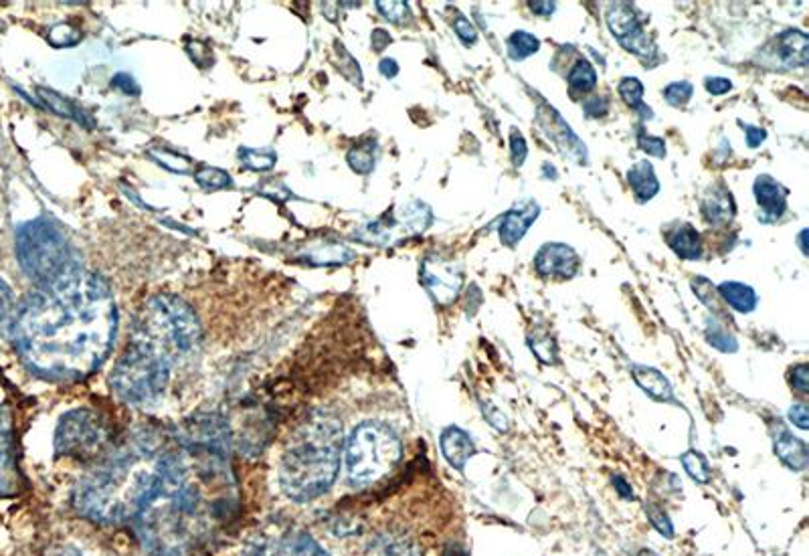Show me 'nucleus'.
<instances>
[{
    "mask_svg": "<svg viewBox=\"0 0 809 556\" xmlns=\"http://www.w3.org/2000/svg\"><path fill=\"white\" fill-rule=\"evenodd\" d=\"M239 488L231 468V429L215 413L187 419L164 453L134 532L150 556H199L235 522Z\"/></svg>",
    "mask_w": 809,
    "mask_h": 556,
    "instance_id": "f257e3e1",
    "label": "nucleus"
},
{
    "mask_svg": "<svg viewBox=\"0 0 809 556\" xmlns=\"http://www.w3.org/2000/svg\"><path fill=\"white\" fill-rule=\"evenodd\" d=\"M239 162L243 168L253 170V172H267L276 166V154L274 150H251V148H241L239 150Z\"/></svg>",
    "mask_w": 809,
    "mask_h": 556,
    "instance_id": "cd10ccee",
    "label": "nucleus"
},
{
    "mask_svg": "<svg viewBox=\"0 0 809 556\" xmlns=\"http://www.w3.org/2000/svg\"><path fill=\"white\" fill-rule=\"evenodd\" d=\"M21 492V472L17 463L15 431L11 409L0 405V498Z\"/></svg>",
    "mask_w": 809,
    "mask_h": 556,
    "instance_id": "f8f14e48",
    "label": "nucleus"
},
{
    "mask_svg": "<svg viewBox=\"0 0 809 556\" xmlns=\"http://www.w3.org/2000/svg\"><path fill=\"white\" fill-rule=\"evenodd\" d=\"M668 245L674 249L676 255L682 259H700L702 245L698 233L690 225H682L680 229L668 235Z\"/></svg>",
    "mask_w": 809,
    "mask_h": 556,
    "instance_id": "b1692460",
    "label": "nucleus"
},
{
    "mask_svg": "<svg viewBox=\"0 0 809 556\" xmlns=\"http://www.w3.org/2000/svg\"><path fill=\"white\" fill-rule=\"evenodd\" d=\"M306 259L312 265H342L354 259V251L340 243H320L318 247L308 249Z\"/></svg>",
    "mask_w": 809,
    "mask_h": 556,
    "instance_id": "393cba45",
    "label": "nucleus"
},
{
    "mask_svg": "<svg viewBox=\"0 0 809 556\" xmlns=\"http://www.w3.org/2000/svg\"><path fill=\"white\" fill-rule=\"evenodd\" d=\"M632 373H634L636 383H638L650 397H654V399H658V401H670V399H672V387H670L668 379L660 373V370L650 368V366H640V364H636V366L632 368Z\"/></svg>",
    "mask_w": 809,
    "mask_h": 556,
    "instance_id": "412c9836",
    "label": "nucleus"
},
{
    "mask_svg": "<svg viewBox=\"0 0 809 556\" xmlns=\"http://www.w3.org/2000/svg\"><path fill=\"white\" fill-rule=\"evenodd\" d=\"M619 94L623 98V102L632 108H642V98H644V85L640 79L636 77H625L619 83ZM644 110V108H642Z\"/></svg>",
    "mask_w": 809,
    "mask_h": 556,
    "instance_id": "e433bc0d",
    "label": "nucleus"
},
{
    "mask_svg": "<svg viewBox=\"0 0 809 556\" xmlns=\"http://www.w3.org/2000/svg\"><path fill=\"white\" fill-rule=\"evenodd\" d=\"M421 282L437 304L454 302L462 288V269L439 255H431L421 265Z\"/></svg>",
    "mask_w": 809,
    "mask_h": 556,
    "instance_id": "9d476101",
    "label": "nucleus"
},
{
    "mask_svg": "<svg viewBox=\"0 0 809 556\" xmlns=\"http://www.w3.org/2000/svg\"><path fill=\"white\" fill-rule=\"evenodd\" d=\"M389 43H391V35H389L387 31L377 29V31L373 33V47H375L377 51H383Z\"/></svg>",
    "mask_w": 809,
    "mask_h": 556,
    "instance_id": "603ef678",
    "label": "nucleus"
},
{
    "mask_svg": "<svg viewBox=\"0 0 809 556\" xmlns=\"http://www.w3.org/2000/svg\"><path fill=\"white\" fill-rule=\"evenodd\" d=\"M379 69H381V73H383L385 77H395L397 71H399V65H397L395 59H383L381 65H379Z\"/></svg>",
    "mask_w": 809,
    "mask_h": 556,
    "instance_id": "864d4df0",
    "label": "nucleus"
},
{
    "mask_svg": "<svg viewBox=\"0 0 809 556\" xmlns=\"http://www.w3.org/2000/svg\"><path fill=\"white\" fill-rule=\"evenodd\" d=\"M704 215L714 225L731 221L735 215V203L731 193H727L725 189L710 191V195L704 199Z\"/></svg>",
    "mask_w": 809,
    "mask_h": 556,
    "instance_id": "4be33fe9",
    "label": "nucleus"
},
{
    "mask_svg": "<svg viewBox=\"0 0 809 556\" xmlns=\"http://www.w3.org/2000/svg\"><path fill=\"white\" fill-rule=\"evenodd\" d=\"M755 197L757 203L761 205L765 217L771 219H779L785 211V197L787 191L781 187L777 180H773L771 176H759L755 182Z\"/></svg>",
    "mask_w": 809,
    "mask_h": 556,
    "instance_id": "f3484780",
    "label": "nucleus"
},
{
    "mask_svg": "<svg viewBox=\"0 0 809 556\" xmlns=\"http://www.w3.org/2000/svg\"><path fill=\"white\" fill-rule=\"evenodd\" d=\"M538 213H541V209H538V205L532 203V201H522L520 205L510 209L504 215L502 223H500V239H502V243L508 245V247L516 245L524 237L528 227L536 221Z\"/></svg>",
    "mask_w": 809,
    "mask_h": 556,
    "instance_id": "4468645a",
    "label": "nucleus"
},
{
    "mask_svg": "<svg viewBox=\"0 0 809 556\" xmlns=\"http://www.w3.org/2000/svg\"><path fill=\"white\" fill-rule=\"evenodd\" d=\"M510 146H512V162H514L516 166H520V164L524 162V158H526V142H524V138H522L520 132H518V134H516V132L512 134Z\"/></svg>",
    "mask_w": 809,
    "mask_h": 556,
    "instance_id": "49530a36",
    "label": "nucleus"
},
{
    "mask_svg": "<svg viewBox=\"0 0 809 556\" xmlns=\"http://www.w3.org/2000/svg\"><path fill=\"white\" fill-rule=\"evenodd\" d=\"M134 340L154 346L174 362L199 348L201 322L185 300L176 296H154L138 312Z\"/></svg>",
    "mask_w": 809,
    "mask_h": 556,
    "instance_id": "423d86ee",
    "label": "nucleus"
},
{
    "mask_svg": "<svg viewBox=\"0 0 809 556\" xmlns=\"http://www.w3.org/2000/svg\"><path fill=\"white\" fill-rule=\"evenodd\" d=\"M530 9L536 15H551L555 11V3H532Z\"/></svg>",
    "mask_w": 809,
    "mask_h": 556,
    "instance_id": "6e6d98bb",
    "label": "nucleus"
},
{
    "mask_svg": "<svg viewBox=\"0 0 809 556\" xmlns=\"http://www.w3.org/2000/svg\"><path fill=\"white\" fill-rule=\"evenodd\" d=\"M646 514H648L650 522L654 524V528H656L660 534H664L666 538H672L674 528H672V522H670V518H668V514H666L664 510H660V508L654 506V504H648V506H646Z\"/></svg>",
    "mask_w": 809,
    "mask_h": 556,
    "instance_id": "a19ab883",
    "label": "nucleus"
},
{
    "mask_svg": "<svg viewBox=\"0 0 809 556\" xmlns=\"http://www.w3.org/2000/svg\"><path fill=\"white\" fill-rule=\"evenodd\" d=\"M791 383L793 389H797L799 393H807V383H809V373H807V364H797L793 368V375H791Z\"/></svg>",
    "mask_w": 809,
    "mask_h": 556,
    "instance_id": "a18cd8bd",
    "label": "nucleus"
},
{
    "mask_svg": "<svg viewBox=\"0 0 809 556\" xmlns=\"http://www.w3.org/2000/svg\"><path fill=\"white\" fill-rule=\"evenodd\" d=\"M745 132H747V144L751 146V148H757L765 138H767V134H765V130H761V128H753V126H745Z\"/></svg>",
    "mask_w": 809,
    "mask_h": 556,
    "instance_id": "3c124183",
    "label": "nucleus"
},
{
    "mask_svg": "<svg viewBox=\"0 0 809 556\" xmlns=\"http://www.w3.org/2000/svg\"><path fill=\"white\" fill-rule=\"evenodd\" d=\"M401 455V439L391 427L379 421L361 423L354 427L344 445L348 482L352 486H371L379 482L395 470Z\"/></svg>",
    "mask_w": 809,
    "mask_h": 556,
    "instance_id": "0eeeda50",
    "label": "nucleus"
},
{
    "mask_svg": "<svg viewBox=\"0 0 809 556\" xmlns=\"http://www.w3.org/2000/svg\"><path fill=\"white\" fill-rule=\"evenodd\" d=\"M773 441H775V453L777 457L785 463L787 468L801 472L807 468V445L797 439L787 427L777 425L775 433H773Z\"/></svg>",
    "mask_w": 809,
    "mask_h": 556,
    "instance_id": "dca6fc26",
    "label": "nucleus"
},
{
    "mask_svg": "<svg viewBox=\"0 0 809 556\" xmlns=\"http://www.w3.org/2000/svg\"><path fill=\"white\" fill-rule=\"evenodd\" d=\"M17 257L39 290L59 288L83 273L75 245L49 217H39L19 227Z\"/></svg>",
    "mask_w": 809,
    "mask_h": 556,
    "instance_id": "39448f33",
    "label": "nucleus"
},
{
    "mask_svg": "<svg viewBox=\"0 0 809 556\" xmlns=\"http://www.w3.org/2000/svg\"><path fill=\"white\" fill-rule=\"evenodd\" d=\"M377 9L385 19H389L391 23H397V25L403 23V19L409 13L407 3H377Z\"/></svg>",
    "mask_w": 809,
    "mask_h": 556,
    "instance_id": "79ce46f5",
    "label": "nucleus"
},
{
    "mask_svg": "<svg viewBox=\"0 0 809 556\" xmlns=\"http://www.w3.org/2000/svg\"><path fill=\"white\" fill-rule=\"evenodd\" d=\"M627 180H629V187H632L636 199L642 201V203L650 201L660 191V184H658L654 166L650 162H646V160L638 162L632 170H629Z\"/></svg>",
    "mask_w": 809,
    "mask_h": 556,
    "instance_id": "6ab92c4d",
    "label": "nucleus"
},
{
    "mask_svg": "<svg viewBox=\"0 0 809 556\" xmlns=\"http://www.w3.org/2000/svg\"><path fill=\"white\" fill-rule=\"evenodd\" d=\"M172 360L154 346L134 340L116 362L110 385L130 405H150L162 397L170 381Z\"/></svg>",
    "mask_w": 809,
    "mask_h": 556,
    "instance_id": "6e6552de",
    "label": "nucleus"
},
{
    "mask_svg": "<svg viewBox=\"0 0 809 556\" xmlns=\"http://www.w3.org/2000/svg\"><path fill=\"white\" fill-rule=\"evenodd\" d=\"M706 336H708V342L718 350H723V352H735L737 350V340L729 332H725V328H721V326L712 324L706 330Z\"/></svg>",
    "mask_w": 809,
    "mask_h": 556,
    "instance_id": "4c0bfd02",
    "label": "nucleus"
},
{
    "mask_svg": "<svg viewBox=\"0 0 809 556\" xmlns=\"http://www.w3.org/2000/svg\"><path fill=\"white\" fill-rule=\"evenodd\" d=\"M781 59L785 65H805L807 61V37L799 31H789L781 37Z\"/></svg>",
    "mask_w": 809,
    "mask_h": 556,
    "instance_id": "a878e982",
    "label": "nucleus"
},
{
    "mask_svg": "<svg viewBox=\"0 0 809 556\" xmlns=\"http://www.w3.org/2000/svg\"><path fill=\"white\" fill-rule=\"evenodd\" d=\"M108 447L110 429L98 413L75 409L59 419L55 431L57 455L77 461H100Z\"/></svg>",
    "mask_w": 809,
    "mask_h": 556,
    "instance_id": "1a4fd4ad",
    "label": "nucleus"
},
{
    "mask_svg": "<svg viewBox=\"0 0 809 556\" xmlns=\"http://www.w3.org/2000/svg\"><path fill=\"white\" fill-rule=\"evenodd\" d=\"M441 453L449 461V466H454L456 470H464L468 459L476 453V445L472 437L460 429V427H447L441 433Z\"/></svg>",
    "mask_w": 809,
    "mask_h": 556,
    "instance_id": "2eb2a0df",
    "label": "nucleus"
},
{
    "mask_svg": "<svg viewBox=\"0 0 809 556\" xmlns=\"http://www.w3.org/2000/svg\"><path fill=\"white\" fill-rule=\"evenodd\" d=\"M344 451L342 423L312 411L290 437L280 461V488L294 502H310L336 482Z\"/></svg>",
    "mask_w": 809,
    "mask_h": 556,
    "instance_id": "20e7f679",
    "label": "nucleus"
},
{
    "mask_svg": "<svg viewBox=\"0 0 809 556\" xmlns=\"http://www.w3.org/2000/svg\"><path fill=\"white\" fill-rule=\"evenodd\" d=\"M57 556H81V554L77 550H73V548H63V550L57 552Z\"/></svg>",
    "mask_w": 809,
    "mask_h": 556,
    "instance_id": "4d7b16f0",
    "label": "nucleus"
},
{
    "mask_svg": "<svg viewBox=\"0 0 809 556\" xmlns=\"http://www.w3.org/2000/svg\"><path fill=\"white\" fill-rule=\"evenodd\" d=\"M375 150H377L375 142H363V144H358L356 148H352L348 152V164L352 166V170L361 172V174L371 172L373 166H375V158H377Z\"/></svg>",
    "mask_w": 809,
    "mask_h": 556,
    "instance_id": "c85d7f7f",
    "label": "nucleus"
},
{
    "mask_svg": "<svg viewBox=\"0 0 809 556\" xmlns=\"http://www.w3.org/2000/svg\"><path fill=\"white\" fill-rule=\"evenodd\" d=\"M150 156H152L162 168H166V170H170V172H178V174L189 172V166H191V160H189L187 156L178 154V152H172V150L156 148V150L150 152Z\"/></svg>",
    "mask_w": 809,
    "mask_h": 556,
    "instance_id": "f704fd0d",
    "label": "nucleus"
},
{
    "mask_svg": "<svg viewBox=\"0 0 809 556\" xmlns=\"http://www.w3.org/2000/svg\"><path fill=\"white\" fill-rule=\"evenodd\" d=\"M605 19H607L609 31H611L619 41H623V39H627V37H632V35H636V33L640 31V23H638V19H636V11H634L632 7H629V5H625V3L611 5V7L607 9Z\"/></svg>",
    "mask_w": 809,
    "mask_h": 556,
    "instance_id": "aec40b11",
    "label": "nucleus"
},
{
    "mask_svg": "<svg viewBox=\"0 0 809 556\" xmlns=\"http://www.w3.org/2000/svg\"><path fill=\"white\" fill-rule=\"evenodd\" d=\"M642 556H658V554H654L652 550H644V552H642Z\"/></svg>",
    "mask_w": 809,
    "mask_h": 556,
    "instance_id": "13d9d810",
    "label": "nucleus"
},
{
    "mask_svg": "<svg viewBox=\"0 0 809 556\" xmlns=\"http://www.w3.org/2000/svg\"><path fill=\"white\" fill-rule=\"evenodd\" d=\"M17 306H19V302L13 296V290L3 280H0V328H3L5 332H9V328L15 320Z\"/></svg>",
    "mask_w": 809,
    "mask_h": 556,
    "instance_id": "c9c22d12",
    "label": "nucleus"
},
{
    "mask_svg": "<svg viewBox=\"0 0 809 556\" xmlns=\"http://www.w3.org/2000/svg\"><path fill=\"white\" fill-rule=\"evenodd\" d=\"M118 310L108 282L83 271L53 290H35L17 306L9 328L25 366L47 381H81L108 358Z\"/></svg>",
    "mask_w": 809,
    "mask_h": 556,
    "instance_id": "f03ea898",
    "label": "nucleus"
},
{
    "mask_svg": "<svg viewBox=\"0 0 809 556\" xmlns=\"http://www.w3.org/2000/svg\"><path fill=\"white\" fill-rule=\"evenodd\" d=\"M692 94H694V89H692V85L688 81H678V83H670L666 87L664 98L672 106H684V104H688Z\"/></svg>",
    "mask_w": 809,
    "mask_h": 556,
    "instance_id": "58836bf2",
    "label": "nucleus"
},
{
    "mask_svg": "<svg viewBox=\"0 0 809 556\" xmlns=\"http://www.w3.org/2000/svg\"><path fill=\"white\" fill-rule=\"evenodd\" d=\"M613 484H615V488L619 490V494H621L623 498H634V494H632V492H634V490H632V486H629V484H627L623 478H619V476H617V478L613 480Z\"/></svg>",
    "mask_w": 809,
    "mask_h": 556,
    "instance_id": "5fc2aeb1",
    "label": "nucleus"
},
{
    "mask_svg": "<svg viewBox=\"0 0 809 556\" xmlns=\"http://www.w3.org/2000/svg\"><path fill=\"white\" fill-rule=\"evenodd\" d=\"M538 47H541V43H538V39L526 31H516L508 39V55L512 59H526L532 53H536Z\"/></svg>",
    "mask_w": 809,
    "mask_h": 556,
    "instance_id": "473e14b6",
    "label": "nucleus"
},
{
    "mask_svg": "<svg viewBox=\"0 0 809 556\" xmlns=\"http://www.w3.org/2000/svg\"><path fill=\"white\" fill-rule=\"evenodd\" d=\"M39 96H41V100H43V104L49 108V110H53L57 116H61V118H67V120H77V122H81L79 120V110L75 108V104H71L67 98H63V96H59L57 91H51V89H39Z\"/></svg>",
    "mask_w": 809,
    "mask_h": 556,
    "instance_id": "c756f323",
    "label": "nucleus"
},
{
    "mask_svg": "<svg viewBox=\"0 0 809 556\" xmlns=\"http://www.w3.org/2000/svg\"><path fill=\"white\" fill-rule=\"evenodd\" d=\"M638 144H640L642 150H646V152L652 154V156H658V158H664V156H666V144H664L662 138H656V136H650V134L640 132Z\"/></svg>",
    "mask_w": 809,
    "mask_h": 556,
    "instance_id": "37998d69",
    "label": "nucleus"
},
{
    "mask_svg": "<svg viewBox=\"0 0 809 556\" xmlns=\"http://www.w3.org/2000/svg\"><path fill=\"white\" fill-rule=\"evenodd\" d=\"M731 87H733V83H731L729 79H725V77H710V79H706V89L710 91V94H714V96L727 94V91H731Z\"/></svg>",
    "mask_w": 809,
    "mask_h": 556,
    "instance_id": "de8ad7c7",
    "label": "nucleus"
},
{
    "mask_svg": "<svg viewBox=\"0 0 809 556\" xmlns=\"http://www.w3.org/2000/svg\"><path fill=\"white\" fill-rule=\"evenodd\" d=\"M538 273L551 277H573L579 269L577 253L563 243H549L534 257Z\"/></svg>",
    "mask_w": 809,
    "mask_h": 556,
    "instance_id": "ddd939ff",
    "label": "nucleus"
},
{
    "mask_svg": "<svg viewBox=\"0 0 809 556\" xmlns=\"http://www.w3.org/2000/svg\"><path fill=\"white\" fill-rule=\"evenodd\" d=\"M195 180L201 184L205 191H219V189H227L231 184V176L229 172L215 168V166H201L195 172Z\"/></svg>",
    "mask_w": 809,
    "mask_h": 556,
    "instance_id": "2f4dec72",
    "label": "nucleus"
},
{
    "mask_svg": "<svg viewBox=\"0 0 809 556\" xmlns=\"http://www.w3.org/2000/svg\"><path fill=\"white\" fill-rule=\"evenodd\" d=\"M112 85H114L116 89L124 91V94H128V96H138V94H140V85L136 83V79H134L130 73H118V75L112 79Z\"/></svg>",
    "mask_w": 809,
    "mask_h": 556,
    "instance_id": "c03bdc74",
    "label": "nucleus"
},
{
    "mask_svg": "<svg viewBox=\"0 0 809 556\" xmlns=\"http://www.w3.org/2000/svg\"><path fill=\"white\" fill-rule=\"evenodd\" d=\"M575 91H591L597 85V73L587 59H579L567 77Z\"/></svg>",
    "mask_w": 809,
    "mask_h": 556,
    "instance_id": "7c9ffc66",
    "label": "nucleus"
},
{
    "mask_svg": "<svg viewBox=\"0 0 809 556\" xmlns=\"http://www.w3.org/2000/svg\"><path fill=\"white\" fill-rule=\"evenodd\" d=\"M168 447L160 433L138 431L77 482L73 510L89 522L106 526L134 520L156 486Z\"/></svg>",
    "mask_w": 809,
    "mask_h": 556,
    "instance_id": "7ed1b4c3",
    "label": "nucleus"
},
{
    "mask_svg": "<svg viewBox=\"0 0 809 556\" xmlns=\"http://www.w3.org/2000/svg\"><path fill=\"white\" fill-rule=\"evenodd\" d=\"M365 556H423V550L411 538L399 534H383L369 544Z\"/></svg>",
    "mask_w": 809,
    "mask_h": 556,
    "instance_id": "a211bd4d",
    "label": "nucleus"
},
{
    "mask_svg": "<svg viewBox=\"0 0 809 556\" xmlns=\"http://www.w3.org/2000/svg\"><path fill=\"white\" fill-rule=\"evenodd\" d=\"M456 33H458V37H460L464 43H474V41H476V31H474V27L470 25V21L464 19V17H458V21H456Z\"/></svg>",
    "mask_w": 809,
    "mask_h": 556,
    "instance_id": "09e8293b",
    "label": "nucleus"
},
{
    "mask_svg": "<svg viewBox=\"0 0 809 556\" xmlns=\"http://www.w3.org/2000/svg\"><path fill=\"white\" fill-rule=\"evenodd\" d=\"M397 221H401L403 229H407L411 233H421L431 225L433 217H431V209L427 205L415 201L401 209V215Z\"/></svg>",
    "mask_w": 809,
    "mask_h": 556,
    "instance_id": "bb28decb",
    "label": "nucleus"
},
{
    "mask_svg": "<svg viewBox=\"0 0 809 556\" xmlns=\"http://www.w3.org/2000/svg\"><path fill=\"white\" fill-rule=\"evenodd\" d=\"M49 41L57 47H71L79 43V31L73 29L71 25H57L49 33Z\"/></svg>",
    "mask_w": 809,
    "mask_h": 556,
    "instance_id": "ea45409f",
    "label": "nucleus"
},
{
    "mask_svg": "<svg viewBox=\"0 0 809 556\" xmlns=\"http://www.w3.org/2000/svg\"><path fill=\"white\" fill-rule=\"evenodd\" d=\"M682 463H684L686 472L690 474V478H694L696 482L706 484L710 480V466H708V461H706V457L702 453L686 451L682 455Z\"/></svg>",
    "mask_w": 809,
    "mask_h": 556,
    "instance_id": "72a5a7b5",
    "label": "nucleus"
},
{
    "mask_svg": "<svg viewBox=\"0 0 809 556\" xmlns=\"http://www.w3.org/2000/svg\"><path fill=\"white\" fill-rule=\"evenodd\" d=\"M718 292L725 298V302L737 310L739 314H749L757 308V294L753 288L739 284V282H725L718 286Z\"/></svg>",
    "mask_w": 809,
    "mask_h": 556,
    "instance_id": "5701e85b",
    "label": "nucleus"
},
{
    "mask_svg": "<svg viewBox=\"0 0 809 556\" xmlns=\"http://www.w3.org/2000/svg\"><path fill=\"white\" fill-rule=\"evenodd\" d=\"M249 556H328V552L308 532L288 528L257 540Z\"/></svg>",
    "mask_w": 809,
    "mask_h": 556,
    "instance_id": "9b49d317",
    "label": "nucleus"
},
{
    "mask_svg": "<svg viewBox=\"0 0 809 556\" xmlns=\"http://www.w3.org/2000/svg\"><path fill=\"white\" fill-rule=\"evenodd\" d=\"M789 419L795 427H799L801 431L807 429V407L805 405H793L789 409Z\"/></svg>",
    "mask_w": 809,
    "mask_h": 556,
    "instance_id": "8fccbe9b",
    "label": "nucleus"
}]
</instances>
